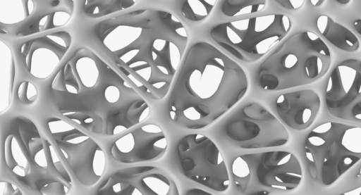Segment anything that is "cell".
Returning <instances> with one entry per match:
<instances>
[{"mask_svg": "<svg viewBox=\"0 0 361 195\" xmlns=\"http://www.w3.org/2000/svg\"><path fill=\"white\" fill-rule=\"evenodd\" d=\"M244 70L218 48L206 42L188 51L171 91L168 111L177 125L190 130L217 121L246 94Z\"/></svg>", "mask_w": 361, "mask_h": 195, "instance_id": "cell-1", "label": "cell"}, {"mask_svg": "<svg viewBox=\"0 0 361 195\" xmlns=\"http://www.w3.org/2000/svg\"><path fill=\"white\" fill-rule=\"evenodd\" d=\"M331 63L330 49L317 34L298 32L283 42L260 65L258 82L267 91L308 84L322 77Z\"/></svg>", "mask_w": 361, "mask_h": 195, "instance_id": "cell-2", "label": "cell"}, {"mask_svg": "<svg viewBox=\"0 0 361 195\" xmlns=\"http://www.w3.org/2000/svg\"><path fill=\"white\" fill-rule=\"evenodd\" d=\"M305 153L312 179L329 186L361 160V127L320 124L308 134Z\"/></svg>", "mask_w": 361, "mask_h": 195, "instance_id": "cell-3", "label": "cell"}, {"mask_svg": "<svg viewBox=\"0 0 361 195\" xmlns=\"http://www.w3.org/2000/svg\"><path fill=\"white\" fill-rule=\"evenodd\" d=\"M284 14H268L221 23L210 30L213 41L235 59L253 63L266 55L290 32Z\"/></svg>", "mask_w": 361, "mask_h": 195, "instance_id": "cell-4", "label": "cell"}, {"mask_svg": "<svg viewBox=\"0 0 361 195\" xmlns=\"http://www.w3.org/2000/svg\"><path fill=\"white\" fill-rule=\"evenodd\" d=\"M231 170L237 189L243 194H274L295 189L302 170L289 151H269L236 157Z\"/></svg>", "mask_w": 361, "mask_h": 195, "instance_id": "cell-5", "label": "cell"}, {"mask_svg": "<svg viewBox=\"0 0 361 195\" xmlns=\"http://www.w3.org/2000/svg\"><path fill=\"white\" fill-rule=\"evenodd\" d=\"M47 127L76 180L85 187L96 184L106 166V154L99 144L63 119L51 118Z\"/></svg>", "mask_w": 361, "mask_h": 195, "instance_id": "cell-6", "label": "cell"}, {"mask_svg": "<svg viewBox=\"0 0 361 195\" xmlns=\"http://www.w3.org/2000/svg\"><path fill=\"white\" fill-rule=\"evenodd\" d=\"M178 155L188 179L217 192L229 188L230 178L224 157L206 135L193 133L183 137L178 146Z\"/></svg>", "mask_w": 361, "mask_h": 195, "instance_id": "cell-7", "label": "cell"}, {"mask_svg": "<svg viewBox=\"0 0 361 195\" xmlns=\"http://www.w3.org/2000/svg\"><path fill=\"white\" fill-rule=\"evenodd\" d=\"M225 132L236 146L245 149L281 146L289 140L282 122L257 102L246 104L233 115Z\"/></svg>", "mask_w": 361, "mask_h": 195, "instance_id": "cell-8", "label": "cell"}, {"mask_svg": "<svg viewBox=\"0 0 361 195\" xmlns=\"http://www.w3.org/2000/svg\"><path fill=\"white\" fill-rule=\"evenodd\" d=\"M325 102L333 116L361 122V61L347 59L334 68L326 84Z\"/></svg>", "mask_w": 361, "mask_h": 195, "instance_id": "cell-9", "label": "cell"}, {"mask_svg": "<svg viewBox=\"0 0 361 195\" xmlns=\"http://www.w3.org/2000/svg\"><path fill=\"white\" fill-rule=\"evenodd\" d=\"M167 147V138L162 128L148 123L116 139L111 147V154L119 163H138L159 160Z\"/></svg>", "mask_w": 361, "mask_h": 195, "instance_id": "cell-10", "label": "cell"}, {"mask_svg": "<svg viewBox=\"0 0 361 195\" xmlns=\"http://www.w3.org/2000/svg\"><path fill=\"white\" fill-rule=\"evenodd\" d=\"M158 10L140 9L110 17L99 23L97 34L105 47L118 54L133 46L153 25Z\"/></svg>", "mask_w": 361, "mask_h": 195, "instance_id": "cell-11", "label": "cell"}, {"mask_svg": "<svg viewBox=\"0 0 361 195\" xmlns=\"http://www.w3.org/2000/svg\"><path fill=\"white\" fill-rule=\"evenodd\" d=\"M72 37L59 31L29 39L23 43L20 53L27 70L35 78L47 80L67 54Z\"/></svg>", "mask_w": 361, "mask_h": 195, "instance_id": "cell-12", "label": "cell"}, {"mask_svg": "<svg viewBox=\"0 0 361 195\" xmlns=\"http://www.w3.org/2000/svg\"><path fill=\"white\" fill-rule=\"evenodd\" d=\"M100 70L92 52L78 49L54 76L53 90L77 94L82 87L92 88L100 79Z\"/></svg>", "mask_w": 361, "mask_h": 195, "instance_id": "cell-13", "label": "cell"}, {"mask_svg": "<svg viewBox=\"0 0 361 195\" xmlns=\"http://www.w3.org/2000/svg\"><path fill=\"white\" fill-rule=\"evenodd\" d=\"M320 106L318 94L311 89L284 93L276 101V112L282 122L299 131L307 129L312 124Z\"/></svg>", "mask_w": 361, "mask_h": 195, "instance_id": "cell-14", "label": "cell"}, {"mask_svg": "<svg viewBox=\"0 0 361 195\" xmlns=\"http://www.w3.org/2000/svg\"><path fill=\"white\" fill-rule=\"evenodd\" d=\"M26 133L24 143L28 156L36 165L45 171L49 182H52L49 178L50 176L53 180L72 187L73 179L50 141L40 134L35 125Z\"/></svg>", "mask_w": 361, "mask_h": 195, "instance_id": "cell-15", "label": "cell"}, {"mask_svg": "<svg viewBox=\"0 0 361 195\" xmlns=\"http://www.w3.org/2000/svg\"><path fill=\"white\" fill-rule=\"evenodd\" d=\"M319 32L331 44L346 52H355L360 44L355 34L326 15H319L316 21Z\"/></svg>", "mask_w": 361, "mask_h": 195, "instance_id": "cell-16", "label": "cell"}, {"mask_svg": "<svg viewBox=\"0 0 361 195\" xmlns=\"http://www.w3.org/2000/svg\"><path fill=\"white\" fill-rule=\"evenodd\" d=\"M137 187L143 194L178 195L179 190L173 177L162 169L149 166L136 178Z\"/></svg>", "mask_w": 361, "mask_h": 195, "instance_id": "cell-17", "label": "cell"}, {"mask_svg": "<svg viewBox=\"0 0 361 195\" xmlns=\"http://www.w3.org/2000/svg\"><path fill=\"white\" fill-rule=\"evenodd\" d=\"M16 65L9 45L0 40V113L6 111L12 102Z\"/></svg>", "mask_w": 361, "mask_h": 195, "instance_id": "cell-18", "label": "cell"}, {"mask_svg": "<svg viewBox=\"0 0 361 195\" xmlns=\"http://www.w3.org/2000/svg\"><path fill=\"white\" fill-rule=\"evenodd\" d=\"M4 159L8 168L16 176L25 178L30 172L27 155L14 134H8L4 144Z\"/></svg>", "mask_w": 361, "mask_h": 195, "instance_id": "cell-19", "label": "cell"}, {"mask_svg": "<svg viewBox=\"0 0 361 195\" xmlns=\"http://www.w3.org/2000/svg\"><path fill=\"white\" fill-rule=\"evenodd\" d=\"M35 8L34 0H0V23L18 24L30 17Z\"/></svg>", "mask_w": 361, "mask_h": 195, "instance_id": "cell-20", "label": "cell"}, {"mask_svg": "<svg viewBox=\"0 0 361 195\" xmlns=\"http://www.w3.org/2000/svg\"><path fill=\"white\" fill-rule=\"evenodd\" d=\"M71 18V14L66 11L59 10L50 12L32 21L20 30L17 36L27 37L60 28L67 25Z\"/></svg>", "mask_w": 361, "mask_h": 195, "instance_id": "cell-21", "label": "cell"}, {"mask_svg": "<svg viewBox=\"0 0 361 195\" xmlns=\"http://www.w3.org/2000/svg\"><path fill=\"white\" fill-rule=\"evenodd\" d=\"M137 0H85L83 13L90 18H102L133 7Z\"/></svg>", "mask_w": 361, "mask_h": 195, "instance_id": "cell-22", "label": "cell"}, {"mask_svg": "<svg viewBox=\"0 0 361 195\" xmlns=\"http://www.w3.org/2000/svg\"><path fill=\"white\" fill-rule=\"evenodd\" d=\"M266 5L267 0H225L221 12L228 17H237L257 13Z\"/></svg>", "mask_w": 361, "mask_h": 195, "instance_id": "cell-23", "label": "cell"}, {"mask_svg": "<svg viewBox=\"0 0 361 195\" xmlns=\"http://www.w3.org/2000/svg\"><path fill=\"white\" fill-rule=\"evenodd\" d=\"M217 0H181V13L188 20L195 22L207 18Z\"/></svg>", "mask_w": 361, "mask_h": 195, "instance_id": "cell-24", "label": "cell"}, {"mask_svg": "<svg viewBox=\"0 0 361 195\" xmlns=\"http://www.w3.org/2000/svg\"><path fill=\"white\" fill-rule=\"evenodd\" d=\"M105 188H107V189L99 191V192H102V194L107 192V194H143L136 186L118 181L114 177H111L108 181L106 180V184L102 189Z\"/></svg>", "mask_w": 361, "mask_h": 195, "instance_id": "cell-25", "label": "cell"}, {"mask_svg": "<svg viewBox=\"0 0 361 195\" xmlns=\"http://www.w3.org/2000/svg\"><path fill=\"white\" fill-rule=\"evenodd\" d=\"M17 96L22 103L30 104L36 101L38 91L32 82L24 80L18 87Z\"/></svg>", "mask_w": 361, "mask_h": 195, "instance_id": "cell-26", "label": "cell"}, {"mask_svg": "<svg viewBox=\"0 0 361 195\" xmlns=\"http://www.w3.org/2000/svg\"><path fill=\"white\" fill-rule=\"evenodd\" d=\"M71 187L61 181H52L44 184L39 188L40 194H67Z\"/></svg>", "mask_w": 361, "mask_h": 195, "instance_id": "cell-27", "label": "cell"}, {"mask_svg": "<svg viewBox=\"0 0 361 195\" xmlns=\"http://www.w3.org/2000/svg\"><path fill=\"white\" fill-rule=\"evenodd\" d=\"M23 191L15 184L1 180L0 182V195H23Z\"/></svg>", "mask_w": 361, "mask_h": 195, "instance_id": "cell-28", "label": "cell"}, {"mask_svg": "<svg viewBox=\"0 0 361 195\" xmlns=\"http://www.w3.org/2000/svg\"><path fill=\"white\" fill-rule=\"evenodd\" d=\"M279 5L284 8L295 10L301 8L304 4L305 0H274Z\"/></svg>", "mask_w": 361, "mask_h": 195, "instance_id": "cell-29", "label": "cell"}, {"mask_svg": "<svg viewBox=\"0 0 361 195\" xmlns=\"http://www.w3.org/2000/svg\"><path fill=\"white\" fill-rule=\"evenodd\" d=\"M343 195H361V186L357 187L348 191L344 192Z\"/></svg>", "mask_w": 361, "mask_h": 195, "instance_id": "cell-30", "label": "cell"}, {"mask_svg": "<svg viewBox=\"0 0 361 195\" xmlns=\"http://www.w3.org/2000/svg\"><path fill=\"white\" fill-rule=\"evenodd\" d=\"M354 27L357 32L361 35V19H357L353 23Z\"/></svg>", "mask_w": 361, "mask_h": 195, "instance_id": "cell-31", "label": "cell"}, {"mask_svg": "<svg viewBox=\"0 0 361 195\" xmlns=\"http://www.w3.org/2000/svg\"><path fill=\"white\" fill-rule=\"evenodd\" d=\"M187 194H206L207 193L205 192L204 191L199 189H193L188 191V193H187Z\"/></svg>", "mask_w": 361, "mask_h": 195, "instance_id": "cell-32", "label": "cell"}, {"mask_svg": "<svg viewBox=\"0 0 361 195\" xmlns=\"http://www.w3.org/2000/svg\"><path fill=\"white\" fill-rule=\"evenodd\" d=\"M313 6H320L323 4L324 0H310Z\"/></svg>", "mask_w": 361, "mask_h": 195, "instance_id": "cell-33", "label": "cell"}, {"mask_svg": "<svg viewBox=\"0 0 361 195\" xmlns=\"http://www.w3.org/2000/svg\"><path fill=\"white\" fill-rule=\"evenodd\" d=\"M335 1L342 5L347 4L350 1V0H335Z\"/></svg>", "mask_w": 361, "mask_h": 195, "instance_id": "cell-34", "label": "cell"}, {"mask_svg": "<svg viewBox=\"0 0 361 195\" xmlns=\"http://www.w3.org/2000/svg\"><path fill=\"white\" fill-rule=\"evenodd\" d=\"M358 176L361 177V166H360V170H359Z\"/></svg>", "mask_w": 361, "mask_h": 195, "instance_id": "cell-35", "label": "cell"}]
</instances>
